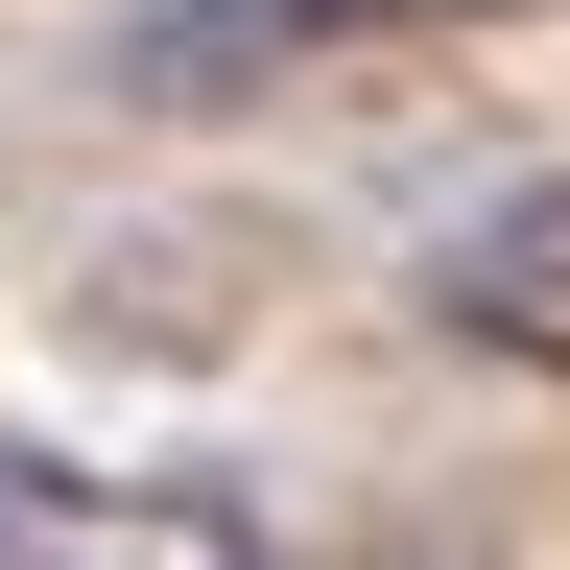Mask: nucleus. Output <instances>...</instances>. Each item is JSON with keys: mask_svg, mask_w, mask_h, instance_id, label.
I'll return each instance as SVG.
<instances>
[{"mask_svg": "<svg viewBox=\"0 0 570 570\" xmlns=\"http://www.w3.org/2000/svg\"><path fill=\"white\" fill-rule=\"evenodd\" d=\"M428 333H452V356H499V381H570V167L428 238Z\"/></svg>", "mask_w": 570, "mask_h": 570, "instance_id": "obj_3", "label": "nucleus"}, {"mask_svg": "<svg viewBox=\"0 0 570 570\" xmlns=\"http://www.w3.org/2000/svg\"><path fill=\"white\" fill-rule=\"evenodd\" d=\"M452 24H523V0H142L119 119H238V96H309L356 48H452Z\"/></svg>", "mask_w": 570, "mask_h": 570, "instance_id": "obj_1", "label": "nucleus"}, {"mask_svg": "<svg viewBox=\"0 0 570 570\" xmlns=\"http://www.w3.org/2000/svg\"><path fill=\"white\" fill-rule=\"evenodd\" d=\"M0 570H285L214 475H0Z\"/></svg>", "mask_w": 570, "mask_h": 570, "instance_id": "obj_2", "label": "nucleus"}, {"mask_svg": "<svg viewBox=\"0 0 570 570\" xmlns=\"http://www.w3.org/2000/svg\"><path fill=\"white\" fill-rule=\"evenodd\" d=\"M238 285H262V238H119L96 285H71V333H119V356H214V333H238Z\"/></svg>", "mask_w": 570, "mask_h": 570, "instance_id": "obj_4", "label": "nucleus"}]
</instances>
